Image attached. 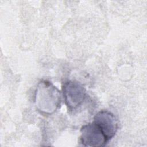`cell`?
Here are the masks:
<instances>
[{"mask_svg": "<svg viewBox=\"0 0 147 147\" xmlns=\"http://www.w3.org/2000/svg\"><path fill=\"white\" fill-rule=\"evenodd\" d=\"M61 88L65 104L69 111L77 110L82 105L86 99V88L78 81H66L63 84Z\"/></svg>", "mask_w": 147, "mask_h": 147, "instance_id": "obj_2", "label": "cell"}, {"mask_svg": "<svg viewBox=\"0 0 147 147\" xmlns=\"http://www.w3.org/2000/svg\"><path fill=\"white\" fill-rule=\"evenodd\" d=\"M34 102L36 110L40 114L52 115L60 107L61 92L49 80H42L37 85Z\"/></svg>", "mask_w": 147, "mask_h": 147, "instance_id": "obj_1", "label": "cell"}, {"mask_svg": "<svg viewBox=\"0 0 147 147\" xmlns=\"http://www.w3.org/2000/svg\"><path fill=\"white\" fill-rule=\"evenodd\" d=\"M79 142L84 146L102 147L109 142L101 130L93 122L82 126Z\"/></svg>", "mask_w": 147, "mask_h": 147, "instance_id": "obj_3", "label": "cell"}, {"mask_svg": "<svg viewBox=\"0 0 147 147\" xmlns=\"http://www.w3.org/2000/svg\"><path fill=\"white\" fill-rule=\"evenodd\" d=\"M94 123L103 132L108 141L116 134L118 122L115 115L108 110H100L94 117Z\"/></svg>", "mask_w": 147, "mask_h": 147, "instance_id": "obj_4", "label": "cell"}]
</instances>
